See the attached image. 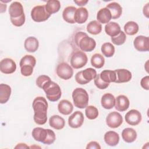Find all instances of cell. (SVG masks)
I'll use <instances>...</instances> for the list:
<instances>
[{"instance_id":"1","label":"cell","mask_w":149,"mask_h":149,"mask_svg":"<svg viewBox=\"0 0 149 149\" xmlns=\"http://www.w3.org/2000/svg\"><path fill=\"white\" fill-rule=\"evenodd\" d=\"M32 107L34 110L33 119L36 123L42 125L47 120L48 102L43 97H37L33 101Z\"/></svg>"},{"instance_id":"2","label":"cell","mask_w":149,"mask_h":149,"mask_svg":"<svg viewBox=\"0 0 149 149\" xmlns=\"http://www.w3.org/2000/svg\"><path fill=\"white\" fill-rule=\"evenodd\" d=\"M74 42L83 52H91L96 47L94 39L90 37L86 33L79 31L74 35Z\"/></svg>"},{"instance_id":"3","label":"cell","mask_w":149,"mask_h":149,"mask_svg":"<svg viewBox=\"0 0 149 149\" xmlns=\"http://www.w3.org/2000/svg\"><path fill=\"white\" fill-rule=\"evenodd\" d=\"M34 139L43 144L50 145L54 143L56 140V136L54 132L49 129L42 127H35L31 133Z\"/></svg>"},{"instance_id":"4","label":"cell","mask_w":149,"mask_h":149,"mask_svg":"<svg viewBox=\"0 0 149 149\" xmlns=\"http://www.w3.org/2000/svg\"><path fill=\"white\" fill-rule=\"evenodd\" d=\"M44 91L47 99L51 102H55L59 100L62 95L59 86L51 80L47 82L42 87Z\"/></svg>"},{"instance_id":"5","label":"cell","mask_w":149,"mask_h":149,"mask_svg":"<svg viewBox=\"0 0 149 149\" xmlns=\"http://www.w3.org/2000/svg\"><path fill=\"white\" fill-rule=\"evenodd\" d=\"M72 96L76 107L83 109L87 107L89 97L86 90L83 88H76L73 91Z\"/></svg>"},{"instance_id":"6","label":"cell","mask_w":149,"mask_h":149,"mask_svg":"<svg viewBox=\"0 0 149 149\" xmlns=\"http://www.w3.org/2000/svg\"><path fill=\"white\" fill-rule=\"evenodd\" d=\"M97 74V72L94 69L87 68L76 74L75 80L79 84H86L94 79Z\"/></svg>"},{"instance_id":"7","label":"cell","mask_w":149,"mask_h":149,"mask_svg":"<svg viewBox=\"0 0 149 149\" xmlns=\"http://www.w3.org/2000/svg\"><path fill=\"white\" fill-rule=\"evenodd\" d=\"M88 58L84 52L76 51L73 52L70 56V65L74 69H77L84 67L87 63Z\"/></svg>"},{"instance_id":"8","label":"cell","mask_w":149,"mask_h":149,"mask_svg":"<svg viewBox=\"0 0 149 149\" xmlns=\"http://www.w3.org/2000/svg\"><path fill=\"white\" fill-rule=\"evenodd\" d=\"M31 17L36 22H42L48 19L51 16L45 9V5H37L34 6L31 11Z\"/></svg>"},{"instance_id":"9","label":"cell","mask_w":149,"mask_h":149,"mask_svg":"<svg viewBox=\"0 0 149 149\" xmlns=\"http://www.w3.org/2000/svg\"><path fill=\"white\" fill-rule=\"evenodd\" d=\"M56 72L59 77L65 80L70 79L73 75L72 68L68 63L65 62H61L58 65Z\"/></svg>"},{"instance_id":"10","label":"cell","mask_w":149,"mask_h":149,"mask_svg":"<svg viewBox=\"0 0 149 149\" xmlns=\"http://www.w3.org/2000/svg\"><path fill=\"white\" fill-rule=\"evenodd\" d=\"M123 123V118L118 112H110L106 118V123L111 128H117Z\"/></svg>"},{"instance_id":"11","label":"cell","mask_w":149,"mask_h":149,"mask_svg":"<svg viewBox=\"0 0 149 149\" xmlns=\"http://www.w3.org/2000/svg\"><path fill=\"white\" fill-rule=\"evenodd\" d=\"M84 116L81 112L76 111L74 112L68 118L69 126L74 129H77L82 126L84 122Z\"/></svg>"},{"instance_id":"12","label":"cell","mask_w":149,"mask_h":149,"mask_svg":"<svg viewBox=\"0 0 149 149\" xmlns=\"http://www.w3.org/2000/svg\"><path fill=\"white\" fill-rule=\"evenodd\" d=\"M133 45L138 51H148L149 50V38L144 36H138L134 38Z\"/></svg>"},{"instance_id":"13","label":"cell","mask_w":149,"mask_h":149,"mask_svg":"<svg viewBox=\"0 0 149 149\" xmlns=\"http://www.w3.org/2000/svg\"><path fill=\"white\" fill-rule=\"evenodd\" d=\"M9 13L10 19L19 18L24 15V9L22 3L17 1L13 2L9 6Z\"/></svg>"},{"instance_id":"14","label":"cell","mask_w":149,"mask_h":149,"mask_svg":"<svg viewBox=\"0 0 149 149\" xmlns=\"http://www.w3.org/2000/svg\"><path fill=\"white\" fill-rule=\"evenodd\" d=\"M16 70V64L11 58L3 59L0 63V70L5 74H12Z\"/></svg>"},{"instance_id":"15","label":"cell","mask_w":149,"mask_h":149,"mask_svg":"<svg viewBox=\"0 0 149 149\" xmlns=\"http://www.w3.org/2000/svg\"><path fill=\"white\" fill-rule=\"evenodd\" d=\"M127 123L132 126L139 125L142 119L141 113L136 109H131L128 111L125 116Z\"/></svg>"},{"instance_id":"16","label":"cell","mask_w":149,"mask_h":149,"mask_svg":"<svg viewBox=\"0 0 149 149\" xmlns=\"http://www.w3.org/2000/svg\"><path fill=\"white\" fill-rule=\"evenodd\" d=\"M116 75V79L115 83H122L129 81L132 77V73L127 69H119L115 70Z\"/></svg>"},{"instance_id":"17","label":"cell","mask_w":149,"mask_h":149,"mask_svg":"<svg viewBox=\"0 0 149 149\" xmlns=\"http://www.w3.org/2000/svg\"><path fill=\"white\" fill-rule=\"evenodd\" d=\"M130 105V101L128 98L124 95H119L115 98V108L120 112L127 110Z\"/></svg>"},{"instance_id":"18","label":"cell","mask_w":149,"mask_h":149,"mask_svg":"<svg viewBox=\"0 0 149 149\" xmlns=\"http://www.w3.org/2000/svg\"><path fill=\"white\" fill-rule=\"evenodd\" d=\"M76 9L77 8L73 6L66 7L62 12V17L63 20L70 24L75 23L74 14Z\"/></svg>"},{"instance_id":"19","label":"cell","mask_w":149,"mask_h":149,"mask_svg":"<svg viewBox=\"0 0 149 149\" xmlns=\"http://www.w3.org/2000/svg\"><path fill=\"white\" fill-rule=\"evenodd\" d=\"M104 139L107 145L113 147L119 143V136L114 131H108L105 133Z\"/></svg>"},{"instance_id":"20","label":"cell","mask_w":149,"mask_h":149,"mask_svg":"<svg viewBox=\"0 0 149 149\" xmlns=\"http://www.w3.org/2000/svg\"><path fill=\"white\" fill-rule=\"evenodd\" d=\"M49 125L56 130H61L65 126V119L58 115H54L49 119Z\"/></svg>"},{"instance_id":"21","label":"cell","mask_w":149,"mask_h":149,"mask_svg":"<svg viewBox=\"0 0 149 149\" xmlns=\"http://www.w3.org/2000/svg\"><path fill=\"white\" fill-rule=\"evenodd\" d=\"M25 49L29 52H36L39 47V42L37 38L34 37H29L24 42Z\"/></svg>"},{"instance_id":"22","label":"cell","mask_w":149,"mask_h":149,"mask_svg":"<svg viewBox=\"0 0 149 149\" xmlns=\"http://www.w3.org/2000/svg\"><path fill=\"white\" fill-rule=\"evenodd\" d=\"M115 103V98L111 93L104 94L101 100V104L102 107L106 109H110L113 108Z\"/></svg>"},{"instance_id":"23","label":"cell","mask_w":149,"mask_h":149,"mask_svg":"<svg viewBox=\"0 0 149 149\" xmlns=\"http://www.w3.org/2000/svg\"><path fill=\"white\" fill-rule=\"evenodd\" d=\"M112 19L111 14L110 10L105 8L100 9L97 14V19L98 22L100 23L105 24L109 22Z\"/></svg>"},{"instance_id":"24","label":"cell","mask_w":149,"mask_h":149,"mask_svg":"<svg viewBox=\"0 0 149 149\" xmlns=\"http://www.w3.org/2000/svg\"><path fill=\"white\" fill-rule=\"evenodd\" d=\"M105 31L106 34L111 37L118 36L121 31L120 26L116 22H110L105 26Z\"/></svg>"},{"instance_id":"25","label":"cell","mask_w":149,"mask_h":149,"mask_svg":"<svg viewBox=\"0 0 149 149\" xmlns=\"http://www.w3.org/2000/svg\"><path fill=\"white\" fill-rule=\"evenodd\" d=\"M58 109L61 113L64 115H68L73 111V105L69 101L62 100L58 105Z\"/></svg>"},{"instance_id":"26","label":"cell","mask_w":149,"mask_h":149,"mask_svg":"<svg viewBox=\"0 0 149 149\" xmlns=\"http://www.w3.org/2000/svg\"><path fill=\"white\" fill-rule=\"evenodd\" d=\"M88 17V12L87 9L84 7L77 8L74 14L75 22L79 24L85 23Z\"/></svg>"},{"instance_id":"27","label":"cell","mask_w":149,"mask_h":149,"mask_svg":"<svg viewBox=\"0 0 149 149\" xmlns=\"http://www.w3.org/2000/svg\"><path fill=\"white\" fill-rule=\"evenodd\" d=\"M122 137L126 143H133L137 138V132L133 128H125L122 132Z\"/></svg>"},{"instance_id":"28","label":"cell","mask_w":149,"mask_h":149,"mask_svg":"<svg viewBox=\"0 0 149 149\" xmlns=\"http://www.w3.org/2000/svg\"><path fill=\"white\" fill-rule=\"evenodd\" d=\"M106 8L110 10L112 19H117L119 18L122 15V8L117 2H111L108 4Z\"/></svg>"},{"instance_id":"29","label":"cell","mask_w":149,"mask_h":149,"mask_svg":"<svg viewBox=\"0 0 149 149\" xmlns=\"http://www.w3.org/2000/svg\"><path fill=\"white\" fill-rule=\"evenodd\" d=\"M11 87L6 84H0V103L5 104L9 100L11 95Z\"/></svg>"},{"instance_id":"30","label":"cell","mask_w":149,"mask_h":149,"mask_svg":"<svg viewBox=\"0 0 149 149\" xmlns=\"http://www.w3.org/2000/svg\"><path fill=\"white\" fill-rule=\"evenodd\" d=\"M100 78L105 83H110L115 82L116 79V72L115 70H104L100 73Z\"/></svg>"},{"instance_id":"31","label":"cell","mask_w":149,"mask_h":149,"mask_svg":"<svg viewBox=\"0 0 149 149\" xmlns=\"http://www.w3.org/2000/svg\"><path fill=\"white\" fill-rule=\"evenodd\" d=\"M45 6L47 12L51 15L59 10L61 8V3L58 0H49L47 2Z\"/></svg>"},{"instance_id":"32","label":"cell","mask_w":149,"mask_h":149,"mask_svg":"<svg viewBox=\"0 0 149 149\" xmlns=\"http://www.w3.org/2000/svg\"><path fill=\"white\" fill-rule=\"evenodd\" d=\"M87 31L91 34L97 35L102 31V26L100 23L97 20L91 21L88 23L86 27Z\"/></svg>"},{"instance_id":"33","label":"cell","mask_w":149,"mask_h":149,"mask_svg":"<svg viewBox=\"0 0 149 149\" xmlns=\"http://www.w3.org/2000/svg\"><path fill=\"white\" fill-rule=\"evenodd\" d=\"M125 33L129 36H133L137 33L139 27L137 23L133 21L127 22L124 26Z\"/></svg>"},{"instance_id":"34","label":"cell","mask_w":149,"mask_h":149,"mask_svg":"<svg viewBox=\"0 0 149 149\" xmlns=\"http://www.w3.org/2000/svg\"><path fill=\"white\" fill-rule=\"evenodd\" d=\"M104 63L105 59L104 56L100 54H94L91 58V65L97 69H100L102 68L104 65Z\"/></svg>"},{"instance_id":"35","label":"cell","mask_w":149,"mask_h":149,"mask_svg":"<svg viewBox=\"0 0 149 149\" xmlns=\"http://www.w3.org/2000/svg\"><path fill=\"white\" fill-rule=\"evenodd\" d=\"M101 50L102 54L107 58L112 57L115 54V47L110 42L104 43L101 46Z\"/></svg>"},{"instance_id":"36","label":"cell","mask_w":149,"mask_h":149,"mask_svg":"<svg viewBox=\"0 0 149 149\" xmlns=\"http://www.w3.org/2000/svg\"><path fill=\"white\" fill-rule=\"evenodd\" d=\"M85 114L86 117L90 120L96 119L98 116V109L93 105H88L86 108Z\"/></svg>"},{"instance_id":"37","label":"cell","mask_w":149,"mask_h":149,"mask_svg":"<svg viewBox=\"0 0 149 149\" xmlns=\"http://www.w3.org/2000/svg\"><path fill=\"white\" fill-rule=\"evenodd\" d=\"M36 58L31 55H26L20 59L19 65L20 67L24 65H30L33 67L36 66Z\"/></svg>"},{"instance_id":"38","label":"cell","mask_w":149,"mask_h":149,"mask_svg":"<svg viewBox=\"0 0 149 149\" xmlns=\"http://www.w3.org/2000/svg\"><path fill=\"white\" fill-rule=\"evenodd\" d=\"M126 40V34L123 31H121L120 33L113 37H111V41L112 42L116 45H121L125 43Z\"/></svg>"},{"instance_id":"39","label":"cell","mask_w":149,"mask_h":149,"mask_svg":"<svg viewBox=\"0 0 149 149\" xmlns=\"http://www.w3.org/2000/svg\"><path fill=\"white\" fill-rule=\"evenodd\" d=\"M94 84L95 85V86H96L98 88H99V89H100V90L105 89V88H107V87L109 86V83L104 82V81L100 78V74H97L96 77H95V79H94Z\"/></svg>"},{"instance_id":"40","label":"cell","mask_w":149,"mask_h":149,"mask_svg":"<svg viewBox=\"0 0 149 149\" xmlns=\"http://www.w3.org/2000/svg\"><path fill=\"white\" fill-rule=\"evenodd\" d=\"M51 80V79L49 76H47V75H44V74H42V75H40L39 76L37 79H36V85L39 87V88H42V86L47 83L48 82V81Z\"/></svg>"},{"instance_id":"41","label":"cell","mask_w":149,"mask_h":149,"mask_svg":"<svg viewBox=\"0 0 149 149\" xmlns=\"http://www.w3.org/2000/svg\"><path fill=\"white\" fill-rule=\"evenodd\" d=\"M20 68V72L24 76H30L32 74L33 72L34 67L30 65H24Z\"/></svg>"},{"instance_id":"42","label":"cell","mask_w":149,"mask_h":149,"mask_svg":"<svg viewBox=\"0 0 149 149\" xmlns=\"http://www.w3.org/2000/svg\"><path fill=\"white\" fill-rule=\"evenodd\" d=\"M26 20V17L25 15L17 19H10V22L12 23L13 25H14L16 27H20L24 24Z\"/></svg>"},{"instance_id":"43","label":"cell","mask_w":149,"mask_h":149,"mask_svg":"<svg viewBox=\"0 0 149 149\" xmlns=\"http://www.w3.org/2000/svg\"><path fill=\"white\" fill-rule=\"evenodd\" d=\"M141 86L145 90H149V76H146L143 77L140 81Z\"/></svg>"},{"instance_id":"44","label":"cell","mask_w":149,"mask_h":149,"mask_svg":"<svg viewBox=\"0 0 149 149\" xmlns=\"http://www.w3.org/2000/svg\"><path fill=\"white\" fill-rule=\"evenodd\" d=\"M87 149H90V148H96V149H101V146L98 143L97 141H92L88 143L86 146Z\"/></svg>"},{"instance_id":"45","label":"cell","mask_w":149,"mask_h":149,"mask_svg":"<svg viewBox=\"0 0 149 149\" xmlns=\"http://www.w3.org/2000/svg\"><path fill=\"white\" fill-rule=\"evenodd\" d=\"M88 1L87 0H79V1H74V2L78 6H84L86 5L87 3H88Z\"/></svg>"},{"instance_id":"46","label":"cell","mask_w":149,"mask_h":149,"mask_svg":"<svg viewBox=\"0 0 149 149\" xmlns=\"http://www.w3.org/2000/svg\"><path fill=\"white\" fill-rule=\"evenodd\" d=\"M148 5L149 3H147L143 8V14L145 15L147 17H148Z\"/></svg>"},{"instance_id":"47","label":"cell","mask_w":149,"mask_h":149,"mask_svg":"<svg viewBox=\"0 0 149 149\" xmlns=\"http://www.w3.org/2000/svg\"><path fill=\"white\" fill-rule=\"evenodd\" d=\"M29 147L26 145L25 143H19L15 147V148H29Z\"/></svg>"},{"instance_id":"48","label":"cell","mask_w":149,"mask_h":149,"mask_svg":"<svg viewBox=\"0 0 149 149\" xmlns=\"http://www.w3.org/2000/svg\"><path fill=\"white\" fill-rule=\"evenodd\" d=\"M6 9V5L2 4V3H1V13H3V12H5Z\"/></svg>"}]
</instances>
